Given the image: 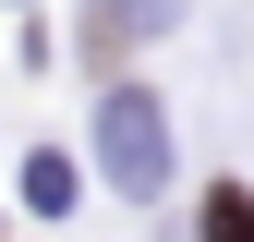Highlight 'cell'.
<instances>
[{
    "label": "cell",
    "instance_id": "obj_2",
    "mask_svg": "<svg viewBox=\"0 0 254 242\" xmlns=\"http://www.w3.org/2000/svg\"><path fill=\"white\" fill-rule=\"evenodd\" d=\"M206 242H254V194L242 182H206V218H194Z\"/></svg>",
    "mask_w": 254,
    "mask_h": 242
},
{
    "label": "cell",
    "instance_id": "obj_1",
    "mask_svg": "<svg viewBox=\"0 0 254 242\" xmlns=\"http://www.w3.org/2000/svg\"><path fill=\"white\" fill-rule=\"evenodd\" d=\"M97 145H109V170H121V194H145L157 170H170V121H157L145 85H121V97L97 109Z\"/></svg>",
    "mask_w": 254,
    "mask_h": 242
}]
</instances>
